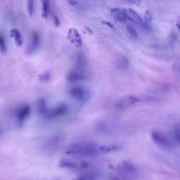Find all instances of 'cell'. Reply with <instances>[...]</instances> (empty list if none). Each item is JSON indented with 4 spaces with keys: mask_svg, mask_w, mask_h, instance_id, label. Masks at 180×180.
I'll return each mask as SVG.
<instances>
[{
    "mask_svg": "<svg viewBox=\"0 0 180 180\" xmlns=\"http://www.w3.org/2000/svg\"><path fill=\"white\" fill-rule=\"evenodd\" d=\"M144 18L147 22H150L152 21L153 19V15L151 12L148 10H146L144 14Z\"/></svg>",
    "mask_w": 180,
    "mask_h": 180,
    "instance_id": "cell-20",
    "label": "cell"
},
{
    "mask_svg": "<svg viewBox=\"0 0 180 180\" xmlns=\"http://www.w3.org/2000/svg\"><path fill=\"white\" fill-rule=\"evenodd\" d=\"M86 78L83 73L77 71H72L67 75V79L71 82H74L83 80Z\"/></svg>",
    "mask_w": 180,
    "mask_h": 180,
    "instance_id": "cell-12",
    "label": "cell"
},
{
    "mask_svg": "<svg viewBox=\"0 0 180 180\" xmlns=\"http://www.w3.org/2000/svg\"><path fill=\"white\" fill-rule=\"evenodd\" d=\"M114 64L117 68L121 70H125L128 66V59L123 55L117 54L114 57Z\"/></svg>",
    "mask_w": 180,
    "mask_h": 180,
    "instance_id": "cell-7",
    "label": "cell"
},
{
    "mask_svg": "<svg viewBox=\"0 0 180 180\" xmlns=\"http://www.w3.org/2000/svg\"><path fill=\"white\" fill-rule=\"evenodd\" d=\"M123 11L125 14L126 18H128L129 20L137 23H143L142 19L133 10L131 9H124Z\"/></svg>",
    "mask_w": 180,
    "mask_h": 180,
    "instance_id": "cell-6",
    "label": "cell"
},
{
    "mask_svg": "<svg viewBox=\"0 0 180 180\" xmlns=\"http://www.w3.org/2000/svg\"><path fill=\"white\" fill-rule=\"evenodd\" d=\"M118 168L121 173L128 176L135 174L137 171V169L135 165L126 161H124L120 163Z\"/></svg>",
    "mask_w": 180,
    "mask_h": 180,
    "instance_id": "cell-4",
    "label": "cell"
},
{
    "mask_svg": "<svg viewBox=\"0 0 180 180\" xmlns=\"http://www.w3.org/2000/svg\"><path fill=\"white\" fill-rule=\"evenodd\" d=\"M0 50L2 53L6 54L7 49L3 38L0 36Z\"/></svg>",
    "mask_w": 180,
    "mask_h": 180,
    "instance_id": "cell-21",
    "label": "cell"
},
{
    "mask_svg": "<svg viewBox=\"0 0 180 180\" xmlns=\"http://www.w3.org/2000/svg\"><path fill=\"white\" fill-rule=\"evenodd\" d=\"M174 136L175 140H176L178 143H180V128H177L175 129L174 132Z\"/></svg>",
    "mask_w": 180,
    "mask_h": 180,
    "instance_id": "cell-22",
    "label": "cell"
},
{
    "mask_svg": "<svg viewBox=\"0 0 180 180\" xmlns=\"http://www.w3.org/2000/svg\"><path fill=\"white\" fill-rule=\"evenodd\" d=\"M68 2L71 6H75L77 4V2L75 0H68Z\"/></svg>",
    "mask_w": 180,
    "mask_h": 180,
    "instance_id": "cell-26",
    "label": "cell"
},
{
    "mask_svg": "<svg viewBox=\"0 0 180 180\" xmlns=\"http://www.w3.org/2000/svg\"><path fill=\"white\" fill-rule=\"evenodd\" d=\"M88 164V163L86 162H82L81 163V166L83 168L87 167Z\"/></svg>",
    "mask_w": 180,
    "mask_h": 180,
    "instance_id": "cell-27",
    "label": "cell"
},
{
    "mask_svg": "<svg viewBox=\"0 0 180 180\" xmlns=\"http://www.w3.org/2000/svg\"><path fill=\"white\" fill-rule=\"evenodd\" d=\"M70 93L74 99L80 101L85 100L87 95L85 90L80 87H75L72 89Z\"/></svg>",
    "mask_w": 180,
    "mask_h": 180,
    "instance_id": "cell-8",
    "label": "cell"
},
{
    "mask_svg": "<svg viewBox=\"0 0 180 180\" xmlns=\"http://www.w3.org/2000/svg\"><path fill=\"white\" fill-rule=\"evenodd\" d=\"M68 107L66 104H59L54 109L48 110L45 117L48 118H53L57 117L63 116L68 112Z\"/></svg>",
    "mask_w": 180,
    "mask_h": 180,
    "instance_id": "cell-3",
    "label": "cell"
},
{
    "mask_svg": "<svg viewBox=\"0 0 180 180\" xmlns=\"http://www.w3.org/2000/svg\"><path fill=\"white\" fill-rule=\"evenodd\" d=\"M98 172L91 171L83 172L80 174L78 177L79 180H94L98 176Z\"/></svg>",
    "mask_w": 180,
    "mask_h": 180,
    "instance_id": "cell-13",
    "label": "cell"
},
{
    "mask_svg": "<svg viewBox=\"0 0 180 180\" xmlns=\"http://www.w3.org/2000/svg\"><path fill=\"white\" fill-rule=\"evenodd\" d=\"M10 36L15 39L16 44L18 47H20L23 44V39L21 33L17 29H13L10 31Z\"/></svg>",
    "mask_w": 180,
    "mask_h": 180,
    "instance_id": "cell-14",
    "label": "cell"
},
{
    "mask_svg": "<svg viewBox=\"0 0 180 180\" xmlns=\"http://www.w3.org/2000/svg\"><path fill=\"white\" fill-rule=\"evenodd\" d=\"M34 8V2L33 0H28L27 6L28 11L30 16L33 15Z\"/></svg>",
    "mask_w": 180,
    "mask_h": 180,
    "instance_id": "cell-19",
    "label": "cell"
},
{
    "mask_svg": "<svg viewBox=\"0 0 180 180\" xmlns=\"http://www.w3.org/2000/svg\"><path fill=\"white\" fill-rule=\"evenodd\" d=\"M30 113V108L28 105H25L19 110L17 114V118L19 125H22L23 122L29 116Z\"/></svg>",
    "mask_w": 180,
    "mask_h": 180,
    "instance_id": "cell-9",
    "label": "cell"
},
{
    "mask_svg": "<svg viewBox=\"0 0 180 180\" xmlns=\"http://www.w3.org/2000/svg\"><path fill=\"white\" fill-rule=\"evenodd\" d=\"M128 1L131 2L132 3L137 6L140 5L141 3L140 0H128Z\"/></svg>",
    "mask_w": 180,
    "mask_h": 180,
    "instance_id": "cell-24",
    "label": "cell"
},
{
    "mask_svg": "<svg viewBox=\"0 0 180 180\" xmlns=\"http://www.w3.org/2000/svg\"><path fill=\"white\" fill-rule=\"evenodd\" d=\"M38 110L39 113L42 116H45L47 112L46 103L44 99L40 100L38 102Z\"/></svg>",
    "mask_w": 180,
    "mask_h": 180,
    "instance_id": "cell-15",
    "label": "cell"
},
{
    "mask_svg": "<svg viewBox=\"0 0 180 180\" xmlns=\"http://www.w3.org/2000/svg\"><path fill=\"white\" fill-rule=\"evenodd\" d=\"M110 13L115 20L120 22H124L127 20L125 14L124 12L118 8H113L111 10Z\"/></svg>",
    "mask_w": 180,
    "mask_h": 180,
    "instance_id": "cell-10",
    "label": "cell"
},
{
    "mask_svg": "<svg viewBox=\"0 0 180 180\" xmlns=\"http://www.w3.org/2000/svg\"><path fill=\"white\" fill-rule=\"evenodd\" d=\"M139 98L132 95L127 96L122 98L117 103L116 106L119 109H124L139 102Z\"/></svg>",
    "mask_w": 180,
    "mask_h": 180,
    "instance_id": "cell-5",
    "label": "cell"
},
{
    "mask_svg": "<svg viewBox=\"0 0 180 180\" xmlns=\"http://www.w3.org/2000/svg\"><path fill=\"white\" fill-rule=\"evenodd\" d=\"M126 30L128 34L134 39H137L138 38V34L135 28L132 24H128L126 26Z\"/></svg>",
    "mask_w": 180,
    "mask_h": 180,
    "instance_id": "cell-17",
    "label": "cell"
},
{
    "mask_svg": "<svg viewBox=\"0 0 180 180\" xmlns=\"http://www.w3.org/2000/svg\"><path fill=\"white\" fill-rule=\"evenodd\" d=\"M39 78L40 80L47 81L50 78V74L49 73H46L44 75H40Z\"/></svg>",
    "mask_w": 180,
    "mask_h": 180,
    "instance_id": "cell-23",
    "label": "cell"
},
{
    "mask_svg": "<svg viewBox=\"0 0 180 180\" xmlns=\"http://www.w3.org/2000/svg\"><path fill=\"white\" fill-rule=\"evenodd\" d=\"M49 6V0H44L43 4V13L42 17L44 18H46L47 16V12Z\"/></svg>",
    "mask_w": 180,
    "mask_h": 180,
    "instance_id": "cell-18",
    "label": "cell"
},
{
    "mask_svg": "<svg viewBox=\"0 0 180 180\" xmlns=\"http://www.w3.org/2000/svg\"><path fill=\"white\" fill-rule=\"evenodd\" d=\"M55 24V26L58 27L59 25V21L58 17L56 16H54Z\"/></svg>",
    "mask_w": 180,
    "mask_h": 180,
    "instance_id": "cell-25",
    "label": "cell"
},
{
    "mask_svg": "<svg viewBox=\"0 0 180 180\" xmlns=\"http://www.w3.org/2000/svg\"><path fill=\"white\" fill-rule=\"evenodd\" d=\"M59 166L62 167L71 169H77L78 167L75 163L70 161L63 160L59 163Z\"/></svg>",
    "mask_w": 180,
    "mask_h": 180,
    "instance_id": "cell-16",
    "label": "cell"
},
{
    "mask_svg": "<svg viewBox=\"0 0 180 180\" xmlns=\"http://www.w3.org/2000/svg\"><path fill=\"white\" fill-rule=\"evenodd\" d=\"M100 147L91 143H77L69 145L66 151L67 154L93 156L98 154Z\"/></svg>",
    "mask_w": 180,
    "mask_h": 180,
    "instance_id": "cell-1",
    "label": "cell"
},
{
    "mask_svg": "<svg viewBox=\"0 0 180 180\" xmlns=\"http://www.w3.org/2000/svg\"><path fill=\"white\" fill-rule=\"evenodd\" d=\"M103 24H105V25H107L109 26L111 28H113V25H112V24H111V23H110L109 22H103Z\"/></svg>",
    "mask_w": 180,
    "mask_h": 180,
    "instance_id": "cell-28",
    "label": "cell"
},
{
    "mask_svg": "<svg viewBox=\"0 0 180 180\" xmlns=\"http://www.w3.org/2000/svg\"><path fill=\"white\" fill-rule=\"evenodd\" d=\"M152 140L158 145L166 148L172 147V143L168 137L160 132L154 131L151 134Z\"/></svg>",
    "mask_w": 180,
    "mask_h": 180,
    "instance_id": "cell-2",
    "label": "cell"
},
{
    "mask_svg": "<svg viewBox=\"0 0 180 180\" xmlns=\"http://www.w3.org/2000/svg\"><path fill=\"white\" fill-rule=\"evenodd\" d=\"M40 43V37L39 35L36 33H33L32 40L28 49V52L29 54H32L34 52L37 48Z\"/></svg>",
    "mask_w": 180,
    "mask_h": 180,
    "instance_id": "cell-11",
    "label": "cell"
},
{
    "mask_svg": "<svg viewBox=\"0 0 180 180\" xmlns=\"http://www.w3.org/2000/svg\"><path fill=\"white\" fill-rule=\"evenodd\" d=\"M86 29H87V30L88 31V32H89V33H90L91 34H92V33H93L92 31V30H91L89 28H88L87 27H86Z\"/></svg>",
    "mask_w": 180,
    "mask_h": 180,
    "instance_id": "cell-29",
    "label": "cell"
}]
</instances>
